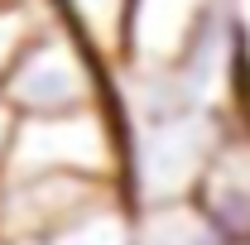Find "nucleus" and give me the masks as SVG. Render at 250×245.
I'll list each match as a JSON object with an SVG mask.
<instances>
[{
  "instance_id": "obj_7",
  "label": "nucleus",
  "mask_w": 250,
  "mask_h": 245,
  "mask_svg": "<svg viewBox=\"0 0 250 245\" xmlns=\"http://www.w3.org/2000/svg\"><path fill=\"white\" fill-rule=\"evenodd\" d=\"M130 245H226V241L207 226V216L192 202H168V207L130 212Z\"/></svg>"
},
{
  "instance_id": "obj_2",
  "label": "nucleus",
  "mask_w": 250,
  "mask_h": 245,
  "mask_svg": "<svg viewBox=\"0 0 250 245\" xmlns=\"http://www.w3.org/2000/svg\"><path fill=\"white\" fill-rule=\"evenodd\" d=\"M226 43H236L226 0H130L116 72L154 77L173 67H226Z\"/></svg>"
},
{
  "instance_id": "obj_3",
  "label": "nucleus",
  "mask_w": 250,
  "mask_h": 245,
  "mask_svg": "<svg viewBox=\"0 0 250 245\" xmlns=\"http://www.w3.org/2000/svg\"><path fill=\"white\" fill-rule=\"evenodd\" d=\"M0 96L20 121H48V116H77L101 111L116 96V67L96 58L82 39L53 24L29 43V53L10 67Z\"/></svg>"
},
{
  "instance_id": "obj_9",
  "label": "nucleus",
  "mask_w": 250,
  "mask_h": 245,
  "mask_svg": "<svg viewBox=\"0 0 250 245\" xmlns=\"http://www.w3.org/2000/svg\"><path fill=\"white\" fill-rule=\"evenodd\" d=\"M48 245H130V202H116V207L92 212L87 221L67 226Z\"/></svg>"
},
{
  "instance_id": "obj_1",
  "label": "nucleus",
  "mask_w": 250,
  "mask_h": 245,
  "mask_svg": "<svg viewBox=\"0 0 250 245\" xmlns=\"http://www.w3.org/2000/svg\"><path fill=\"white\" fill-rule=\"evenodd\" d=\"M125 125V121H121ZM236 125L226 106L188 111V116H164V121H135L125 125L121 140V192L135 207H168V202H192L202 173L212 168L217 149L226 144Z\"/></svg>"
},
{
  "instance_id": "obj_11",
  "label": "nucleus",
  "mask_w": 250,
  "mask_h": 245,
  "mask_svg": "<svg viewBox=\"0 0 250 245\" xmlns=\"http://www.w3.org/2000/svg\"><path fill=\"white\" fill-rule=\"evenodd\" d=\"M15 125H20V116L10 111V101L0 96V159H5V149H10V135H15Z\"/></svg>"
},
{
  "instance_id": "obj_12",
  "label": "nucleus",
  "mask_w": 250,
  "mask_h": 245,
  "mask_svg": "<svg viewBox=\"0 0 250 245\" xmlns=\"http://www.w3.org/2000/svg\"><path fill=\"white\" fill-rule=\"evenodd\" d=\"M20 245H48V241H20Z\"/></svg>"
},
{
  "instance_id": "obj_10",
  "label": "nucleus",
  "mask_w": 250,
  "mask_h": 245,
  "mask_svg": "<svg viewBox=\"0 0 250 245\" xmlns=\"http://www.w3.org/2000/svg\"><path fill=\"white\" fill-rule=\"evenodd\" d=\"M231 34H236V48L250 58V0H231Z\"/></svg>"
},
{
  "instance_id": "obj_8",
  "label": "nucleus",
  "mask_w": 250,
  "mask_h": 245,
  "mask_svg": "<svg viewBox=\"0 0 250 245\" xmlns=\"http://www.w3.org/2000/svg\"><path fill=\"white\" fill-rule=\"evenodd\" d=\"M53 24H58V15H53L48 0H0V82L29 53L34 39Z\"/></svg>"
},
{
  "instance_id": "obj_6",
  "label": "nucleus",
  "mask_w": 250,
  "mask_h": 245,
  "mask_svg": "<svg viewBox=\"0 0 250 245\" xmlns=\"http://www.w3.org/2000/svg\"><path fill=\"white\" fill-rule=\"evenodd\" d=\"M58 24L72 39H82L106 67H121V48H125V15L130 0H48Z\"/></svg>"
},
{
  "instance_id": "obj_4",
  "label": "nucleus",
  "mask_w": 250,
  "mask_h": 245,
  "mask_svg": "<svg viewBox=\"0 0 250 245\" xmlns=\"http://www.w3.org/2000/svg\"><path fill=\"white\" fill-rule=\"evenodd\" d=\"M121 140L125 125L116 106L20 121L10 149L0 159V178H101L121 183Z\"/></svg>"
},
{
  "instance_id": "obj_5",
  "label": "nucleus",
  "mask_w": 250,
  "mask_h": 245,
  "mask_svg": "<svg viewBox=\"0 0 250 245\" xmlns=\"http://www.w3.org/2000/svg\"><path fill=\"white\" fill-rule=\"evenodd\" d=\"M116 202H125L121 183L101 178H0V245L53 241Z\"/></svg>"
}]
</instances>
